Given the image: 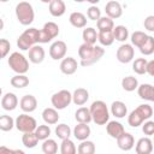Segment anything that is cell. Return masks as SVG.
Wrapping results in <instances>:
<instances>
[{
    "mask_svg": "<svg viewBox=\"0 0 154 154\" xmlns=\"http://www.w3.org/2000/svg\"><path fill=\"white\" fill-rule=\"evenodd\" d=\"M105 54V49L100 46H91L88 43H82L78 48V55L81 58L82 66H90L99 61Z\"/></svg>",
    "mask_w": 154,
    "mask_h": 154,
    "instance_id": "obj_1",
    "label": "cell"
},
{
    "mask_svg": "<svg viewBox=\"0 0 154 154\" xmlns=\"http://www.w3.org/2000/svg\"><path fill=\"white\" fill-rule=\"evenodd\" d=\"M89 112L91 116V120L96 125H105L109 120V112L107 105L101 100L94 101L89 108Z\"/></svg>",
    "mask_w": 154,
    "mask_h": 154,
    "instance_id": "obj_2",
    "label": "cell"
},
{
    "mask_svg": "<svg viewBox=\"0 0 154 154\" xmlns=\"http://www.w3.org/2000/svg\"><path fill=\"white\" fill-rule=\"evenodd\" d=\"M153 116V108L150 105H140L137 108H135L128 117V123L132 128L140 126L144 120H148Z\"/></svg>",
    "mask_w": 154,
    "mask_h": 154,
    "instance_id": "obj_3",
    "label": "cell"
},
{
    "mask_svg": "<svg viewBox=\"0 0 154 154\" xmlns=\"http://www.w3.org/2000/svg\"><path fill=\"white\" fill-rule=\"evenodd\" d=\"M38 32L40 30L36 28H29L17 38V46L22 51H29L32 46L38 42Z\"/></svg>",
    "mask_w": 154,
    "mask_h": 154,
    "instance_id": "obj_4",
    "label": "cell"
},
{
    "mask_svg": "<svg viewBox=\"0 0 154 154\" xmlns=\"http://www.w3.org/2000/svg\"><path fill=\"white\" fill-rule=\"evenodd\" d=\"M16 16L22 25H29L34 22V8L28 1H20L16 6Z\"/></svg>",
    "mask_w": 154,
    "mask_h": 154,
    "instance_id": "obj_5",
    "label": "cell"
},
{
    "mask_svg": "<svg viewBox=\"0 0 154 154\" xmlns=\"http://www.w3.org/2000/svg\"><path fill=\"white\" fill-rule=\"evenodd\" d=\"M8 66L11 70L17 72V75H25L29 71V61L28 59L19 52H13L8 57Z\"/></svg>",
    "mask_w": 154,
    "mask_h": 154,
    "instance_id": "obj_6",
    "label": "cell"
},
{
    "mask_svg": "<svg viewBox=\"0 0 154 154\" xmlns=\"http://www.w3.org/2000/svg\"><path fill=\"white\" fill-rule=\"evenodd\" d=\"M14 126L17 128L18 131L25 134V132H34L35 129L37 128V123L35 120V118H32L29 114H20L14 120Z\"/></svg>",
    "mask_w": 154,
    "mask_h": 154,
    "instance_id": "obj_7",
    "label": "cell"
},
{
    "mask_svg": "<svg viewBox=\"0 0 154 154\" xmlns=\"http://www.w3.org/2000/svg\"><path fill=\"white\" fill-rule=\"evenodd\" d=\"M59 35V26L54 22H47L38 32V43H48Z\"/></svg>",
    "mask_w": 154,
    "mask_h": 154,
    "instance_id": "obj_8",
    "label": "cell"
},
{
    "mask_svg": "<svg viewBox=\"0 0 154 154\" xmlns=\"http://www.w3.org/2000/svg\"><path fill=\"white\" fill-rule=\"evenodd\" d=\"M71 101H72V94L66 89L59 90L58 93L53 94L52 97H51V102H52V105L54 106L55 109L66 108L71 103Z\"/></svg>",
    "mask_w": 154,
    "mask_h": 154,
    "instance_id": "obj_9",
    "label": "cell"
},
{
    "mask_svg": "<svg viewBox=\"0 0 154 154\" xmlns=\"http://www.w3.org/2000/svg\"><path fill=\"white\" fill-rule=\"evenodd\" d=\"M135 51L131 45L129 43H123L118 49H117V59L118 61L123 64H128L134 59Z\"/></svg>",
    "mask_w": 154,
    "mask_h": 154,
    "instance_id": "obj_10",
    "label": "cell"
},
{
    "mask_svg": "<svg viewBox=\"0 0 154 154\" xmlns=\"http://www.w3.org/2000/svg\"><path fill=\"white\" fill-rule=\"evenodd\" d=\"M66 51H67V47H66V43L64 41H55L49 47V55L53 60H60L65 57L66 54Z\"/></svg>",
    "mask_w": 154,
    "mask_h": 154,
    "instance_id": "obj_11",
    "label": "cell"
},
{
    "mask_svg": "<svg viewBox=\"0 0 154 154\" xmlns=\"http://www.w3.org/2000/svg\"><path fill=\"white\" fill-rule=\"evenodd\" d=\"M105 11H106V16L111 19H114V18H119L122 14H123V8H122V5L118 2V1H108L105 6Z\"/></svg>",
    "mask_w": 154,
    "mask_h": 154,
    "instance_id": "obj_12",
    "label": "cell"
},
{
    "mask_svg": "<svg viewBox=\"0 0 154 154\" xmlns=\"http://www.w3.org/2000/svg\"><path fill=\"white\" fill-rule=\"evenodd\" d=\"M19 106L22 108L23 112L25 113H30V112H34L37 107V100L34 95H24L22 99H20V102H19Z\"/></svg>",
    "mask_w": 154,
    "mask_h": 154,
    "instance_id": "obj_13",
    "label": "cell"
},
{
    "mask_svg": "<svg viewBox=\"0 0 154 154\" xmlns=\"http://www.w3.org/2000/svg\"><path fill=\"white\" fill-rule=\"evenodd\" d=\"M60 71L64 73V75H73L76 71H77V61L75 58L72 57H67V58H64L60 63Z\"/></svg>",
    "mask_w": 154,
    "mask_h": 154,
    "instance_id": "obj_14",
    "label": "cell"
},
{
    "mask_svg": "<svg viewBox=\"0 0 154 154\" xmlns=\"http://www.w3.org/2000/svg\"><path fill=\"white\" fill-rule=\"evenodd\" d=\"M106 130H107V134H108L112 138H116V140L125 132L123 124L119 123V122H116V120L108 122L107 125H106Z\"/></svg>",
    "mask_w": 154,
    "mask_h": 154,
    "instance_id": "obj_15",
    "label": "cell"
},
{
    "mask_svg": "<svg viewBox=\"0 0 154 154\" xmlns=\"http://www.w3.org/2000/svg\"><path fill=\"white\" fill-rule=\"evenodd\" d=\"M117 144L122 150H130L135 146V138L131 134L124 132L122 136L117 138Z\"/></svg>",
    "mask_w": 154,
    "mask_h": 154,
    "instance_id": "obj_16",
    "label": "cell"
},
{
    "mask_svg": "<svg viewBox=\"0 0 154 154\" xmlns=\"http://www.w3.org/2000/svg\"><path fill=\"white\" fill-rule=\"evenodd\" d=\"M45 49L38 45H35L29 49V60L32 64H41L45 59Z\"/></svg>",
    "mask_w": 154,
    "mask_h": 154,
    "instance_id": "obj_17",
    "label": "cell"
},
{
    "mask_svg": "<svg viewBox=\"0 0 154 154\" xmlns=\"http://www.w3.org/2000/svg\"><path fill=\"white\" fill-rule=\"evenodd\" d=\"M153 152V142L149 137H142L136 143V153L137 154H152Z\"/></svg>",
    "mask_w": 154,
    "mask_h": 154,
    "instance_id": "obj_18",
    "label": "cell"
},
{
    "mask_svg": "<svg viewBox=\"0 0 154 154\" xmlns=\"http://www.w3.org/2000/svg\"><path fill=\"white\" fill-rule=\"evenodd\" d=\"M18 105V97L13 93H6L1 99V106L6 111H13L16 109Z\"/></svg>",
    "mask_w": 154,
    "mask_h": 154,
    "instance_id": "obj_19",
    "label": "cell"
},
{
    "mask_svg": "<svg viewBox=\"0 0 154 154\" xmlns=\"http://www.w3.org/2000/svg\"><path fill=\"white\" fill-rule=\"evenodd\" d=\"M137 93L138 96L143 100L147 101H154V91H153V85L149 83H143L137 87Z\"/></svg>",
    "mask_w": 154,
    "mask_h": 154,
    "instance_id": "obj_20",
    "label": "cell"
},
{
    "mask_svg": "<svg viewBox=\"0 0 154 154\" xmlns=\"http://www.w3.org/2000/svg\"><path fill=\"white\" fill-rule=\"evenodd\" d=\"M66 11L65 2L63 0H52L49 2V13L53 17H61Z\"/></svg>",
    "mask_w": 154,
    "mask_h": 154,
    "instance_id": "obj_21",
    "label": "cell"
},
{
    "mask_svg": "<svg viewBox=\"0 0 154 154\" xmlns=\"http://www.w3.org/2000/svg\"><path fill=\"white\" fill-rule=\"evenodd\" d=\"M73 136L78 141H85L90 136V128L88 124H81L78 123L73 128Z\"/></svg>",
    "mask_w": 154,
    "mask_h": 154,
    "instance_id": "obj_22",
    "label": "cell"
},
{
    "mask_svg": "<svg viewBox=\"0 0 154 154\" xmlns=\"http://www.w3.org/2000/svg\"><path fill=\"white\" fill-rule=\"evenodd\" d=\"M88 99H89V93H88V90L84 89V88H77V89L73 91V94H72V101H73V103L77 105V106L84 105V103L88 101Z\"/></svg>",
    "mask_w": 154,
    "mask_h": 154,
    "instance_id": "obj_23",
    "label": "cell"
},
{
    "mask_svg": "<svg viewBox=\"0 0 154 154\" xmlns=\"http://www.w3.org/2000/svg\"><path fill=\"white\" fill-rule=\"evenodd\" d=\"M42 118L45 120L46 124L48 125H53V124H57L58 120H59V114H58V111L55 108H52V107H47L43 109L42 112Z\"/></svg>",
    "mask_w": 154,
    "mask_h": 154,
    "instance_id": "obj_24",
    "label": "cell"
},
{
    "mask_svg": "<svg viewBox=\"0 0 154 154\" xmlns=\"http://www.w3.org/2000/svg\"><path fill=\"white\" fill-rule=\"evenodd\" d=\"M111 113L116 117V118H124L128 113V108L126 105L123 101H114L111 105Z\"/></svg>",
    "mask_w": 154,
    "mask_h": 154,
    "instance_id": "obj_25",
    "label": "cell"
},
{
    "mask_svg": "<svg viewBox=\"0 0 154 154\" xmlns=\"http://www.w3.org/2000/svg\"><path fill=\"white\" fill-rule=\"evenodd\" d=\"M69 20L75 28H84L87 25V17L82 12H72L69 17Z\"/></svg>",
    "mask_w": 154,
    "mask_h": 154,
    "instance_id": "obj_26",
    "label": "cell"
},
{
    "mask_svg": "<svg viewBox=\"0 0 154 154\" xmlns=\"http://www.w3.org/2000/svg\"><path fill=\"white\" fill-rule=\"evenodd\" d=\"M75 118L81 124H89L91 122V116H90L89 108H87V107H79L76 111V113H75Z\"/></svg>",
    "mask_w": 154,
    "mask_h": 154,
    "instance_id": "obj_27",
    "label": "cell"
},
{
    "mask_svg": "<svg viewBox=\"0 0 154 154\" xmlns=\"http://www.w3.org/2000/svg\"><path fill=\"white\" fill-rule=\"evenodd\" d=\"M112 32H113L114 40H117L119 42H125L128 40V37H129V30L124 25H117V26H114L113 30H112Z\"/></svg>",
    "mask_w": 154,
    "mask_h": 154,
    "instance_id": "obj_28",
    "label": "cell"
},
{
    "mask_svg": "<svg viewBox=\"0 0 154 154\" xmlns=\"http://www.w3.org/2000/svg\"><path fill=\"white\" fill-rule=\"evenodd\" d=\"M96 25H97L99 31H111V30H113V28H114L113 19L108 18L107 16L100 17V18L96 20Z\"/></svg>",
    "mask_w": 154,
    "mask_h": 154,
    "instance_id": "obj_29",
    "label": "cell"
},
{
    "mask_svg": "<svg viewBox=\"0 0 154 154\" xmlns=\"http://www.w3.org/2000/svg\"><path fill=\"white\" fill-rule=\"evenodd\" d=\"M82 37H83V41L84 43H88V45H91L94 46L96 40H97V32L94 28H85L82 32Z\"/></svg>",
    "mask_w": 154,
    "mask_h": 154,
    "instance_id": "obj_30",
    "label": "cell"
},
{
    "mask_svg": "<svg viewBox=\"0 0 154 154\" xmlns=\"http://www.w3.org/2000/svg\"><path fill=\"white\" fill-rule=\"evenodd\" d=\"M122 87L125 91H134L138 87V81H137L136 77L126 76L122 79Z\"/></svg>",
    "mask_w": 154,
    "mask_h": 154,
    "instance_id": "obj_31",
    "label": "cell"
},
{
    "mask_svg": "<svg viewBox=\"0 0 154 154\" xmlns=\"http://www.w3.org/2000/svg\"><path fill=\"white\" fill-rule=\"evenodd\" d=\"M77 154H95V144L91 141H82L77 148Z\"/></svg>",
    "mask_w": 154,
    "mask_h": 154,
    "instance_id": "obj_32",
    "label": "cell"
},
{
    "mask_svg": "<svg viewBox=\"0 0 154 154\" xmlns=\"http://www.w3.org/2000/svg\"><path fill=\"white\" fill-rule=\"evenodd\" d=\"M147 38H148V35L143 31H135L131 34V43L137 48L142 47L143 43L147 41Z\"/></svg>",
    "mask_w": 154,
    "mask_h": 154,
    "instance_id": "obj_33",
    "label": "cell"
},
{
    "mask_svg": "<svg viewBox=\"0 0 154 154\" xmlns=\"http://www.w3.org/2000/svg\"><path fill=\"white\" fill-rule=\"evenodd\" d=\"M42 152H43V154H57L58 143L52 138L45 140L42 143Z\"/></svg>",
    "mask_w": 154,
    "mask_h": 154,
    "instance_id": "obj_34",
    "label": "cell"
},
{
    "mask_svg": "<svg viewBox=\"0 0 154 154\" xmlns=\"http://www.w3.org/2000/svg\"><path fill=\"white\" fill-rule=\"evenodd\" d=\"M60 153L61 154H77V148H76L73 141H71L70 138L63 140V142L60 144Z\"/></svg>",
    "mask_w": 154,
    "mask_h": 154,
    "instance_id": "obj_35",
    "label": "cell"
},
{
    "mask_svg": "<svg viewBox=\"0 0 154 154\" xmlns=\"http://www.w3.org/2000/svg\"><path fill=\"white\" fill-rule=\"evenodd\" d=\"M97 40L102 46H111L114 42V37H113V32L111 31H99L97 34Z\"/></svg>",
    "mask_w": 154,
    "mask_h": 154,
    "instance_id": "obj_36",
    "label": "cell"
},
{
    "mask_svg": "<svg viewBox=\"0 0 154 154\" xmlns=\"http://www.w3.org/2000/svg\"><path fill=\"white\" fill-rule=\"evenodd\" d=\"M29 84V78L25 75H16L11 78V85L14 88H25Z\"/></svg>",
    "mask_w": 154,
    "mask_h": 154,
    "instance_id": "obj_37",
    "label": "cell"
},
{
    "mask_svg": "<svg viewBox=\"0 0 154 154\" xmlns=\"http://www.w3.org/2000/svg\"><path fill=\"white\" fill-rule=\"evenodd\" d=\"M55 135H57V137L58 138H60L61 141L63 140H67V138H70V135H71V129H70V126L69 125H66V124H59V125H57V128H55Z\"/></svg>",
    "mask_w": 154,
    "mask_h": 154,
    "instance_id": "obj_38",
    "label": "cell"
},
{
    "mask_svg": "<svg viewBox=\"0 0 154 154\" xmlns=\"http://www.w3.org/2000/svg\"><path fill=\"white\" fill-rule=\"evenodd\" d=\"M22 142L26 148H35L38 143V140L34 132H25L22 137Z\"/></svg>",
    "mask_w": 154,
    "mask_h": 154,
    "instance_id": "obj_39",
    "label": "cell"
},
{
    "mask_svg": "<svg viewBox=\"0 0 154 154\" xmlns=\"http://www.w3.org/2000/svg\"><path fill=\"white\" fill-rule=\"evenodd\" d=\"M14 126V120L11 116L2 114L0 116V130L1 131H10Z\"/></svg>",
    "mask_w": 154,
    "mask_h": 154,
    "instance_id": "obj_40",
    "label": "cell"
},
{
    "mask_svg": "<svg viewBox=\"0 0 154 154\" xmlns=\"http://www.w3.org/2000/svg\"><path fill=\"white\" fill-rule=\"evenodd\" d=\"M34 134L36 135V137H37L38 141H45V140H47V138L49 137V135H51V129H49L48 125H38V126L35 129Z\"/></svg>",
    "mask_w": 154,
    "mask_h": 154,
    "instance_id": "obj_41",
    "label": "cell"
},
{
    "mask_svg": "<svg viewBox=\"0 0 154 154\" xmlns=\"http://www.w3.org/2000/svg\"><path fill=\"white\" fill-rule=\"evenodd\" d=\"M146 65H147V59L146 58H137L132 63V70L137 75H144L146 73Z\"/></svg>",
    "mask_w": 154,
    "mask_h": 154,
    "instance_id": "obj_42",
    "label": "cell"
},
{
    "mask_svg": "<svg viewBox=\"0 0 154 154\" xmlns=\"http://www.w3.org/2000/svg\"><path fill=\"white\" fill-rule=\"evenodd\" d=\"M140 52L144 55H150L154 52V37L148 35L147 41L143 43L142 47H140Z\"/></svg>",
    "mask_w": 154,
    "mask_h": 154,
    "instance_id": "obj_43",
    "label": "cell"
},
{
    "mask_svg": "<svg viewBox=\"0 0 154 154\" xmlns=\"http://www.w3.org/2000/svg\"><path fill=\"white\" fill-rule=\"evenodd\" d=\"M87 17L90 19V20H97L100 17H101V11L97 6H90L88 10H87Z\"/></svg>",
    "mask_w": 154,
    "mask_h": 154,
    "instance_id": "obj_44",
    "label": "cell"
},
{
    "mask_svg": "<svg viewBox=\"0 0 154 154\" xmlns=\"http://www.w3.org/2000/svg\"><path fill=\"white\" fill-rule=\"evenodd\" d=\"M10 48H11L10 41L6 40V38H0V59L5 58L8 54Z\"/></svg>",
    "mask_w": 154,
    "mask_h": 154,
    "instance_id": "obj_45",
    "label": "cell"
},
{
    "mask_svg": "<svg viewBox=\"0 0 154 154\" xmlns=\"http://www.w3.org/2000/svg\"><path fill=\"white\" fill-rule=\"evenodd\" d=\"M142 131L144 132V135L152 136V135L154 134V122H152V120L146 122V123L143 124V126H142Z\"/></svg>",
    "mask_w": 154,
    "mask_h": 154,
    "instance_id": "obj_46",
    "label": "cell"
},
{
    "mask_svg": "<svg viewBox=\"0 0 154 154\" xmlns=\"http://www.w3.org/2000/svg\"><path fill=\"white\" fill-rule=\"evenodd\" d=\"M144 28L148 31H154V16H148L144 19Z\"/></svg>",
    "mask_w": 154,
    "mask_h": 154,
    "instance_id": "obj_47",
    "label": "cell"
},
{
    "mask_svg": "<svg viewBox=\"0 0 154 154\" xmlns=\"http://www.w3.org/2000/svg\"><path fill=\"white\" fill-rule=\"evenodd\" d=\"M146 73H148V75H150V76H154V60L147 61V65H146Z\"/></svg>",
    "mask_w": 154,
    "mask_h": 154,
    "instance_id": "obj_48",
    "label": "cell"
},
{
    "mask_svg": "<svg viewBox=\"0 0 154 154\" xmlns=\"http://www.w3.org/2000/svg\"><path fill=\"white\" fill-rule=\"evenodd\" d=\"M0 154H16L14 149H10L5 146H0Z\"/></svg>",
    "mask_w": 154,
    "mask_h": 154,
    "instance_id": "obj_49",
    "label": "cell"
},
{
    "mask_svg": "<svg viewBox=\"0 0 154 154\" xmlns=\"http://www.w3.org/2000/svg\"><path fill=\"white\" fill-rule=\"evenodd\" d=\"M4 29V20H2V18H0V31Z\"/></svg>",
    "mask_w": 154,
    "mask_h": 154,
    "instance_id": "obj_50",
    "label": "cell"
},
{
    "mask_svg": "<svg viewBox=\"0 0 154 154\" xmlns=\"http://www.w3.org/2000/svg\"><path fill=\"white\" fill-rule=\"evenodd\" d=\"M14 152H16V154H25L22 149H14Z\"/></svg>",
    "mask_w": 154,
    "mask_h": 154,
    "instance_id": "obj_51",
    "label": "cell"
},
{
    "mask_svg": "<svg viewBox=\"0 0 154 154\" xmlns=\"http://www.w3.org/2000/svg\"><path fill=\"white\" fill-rule=\"evenodd\" d=\"M1 94H2V90H1V88H0V96H1Z\"/></svg>",
    "mask_w": 154,
    "mask_h": 154,
    "instance_id": "obj_52",
    "label": "cell"
}]
</instances>
